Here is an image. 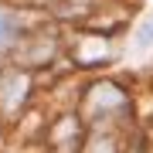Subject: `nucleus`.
<instances>
[{
    "label": "nucleus",
    "mask_w": 153,
    "mask_h": 153,
    "mask_svg": "<svg viewBox=\"0 0 153 153\" xmlns=\"http://www.w3.org/2000/svg\"><path fill=\"white\" fill-rule=\"evenodd\" d=\"M27 75L24 71H4L0 75V102L7 105V109H17V105L27 99Z\"/></svg>",
    "instance_id": "1"
},
{
    "label": "nucleus",
    "mask_w": 153,
    "mask_h": 153,
    "mask_svg": "<svg viewBox=\"0 0 153 153\" xmlns=\"http://www.w3.org/2000/svg\"><path fill=\"white\" fill-rule=\"evenodd\" d=\"M24 38V21L21 14H14L10 7H0V55L4 51H14Z\"/></svg>",
    "instance_id": "2"
},
{
    "label": "nucleus",
    "mask_w": 153,
    "mask_h": 153,
    "mask_svg": "<svg viewBox=\"0 0 153 153\" xmlns=\"http://www.w3.org/2000/svg\"><path fill=\"white\" fill-rule=\"evenodd\" d=\"M136 44H140V48H150V44H153V17L136 31Z\"/></svg>",
    "instance_id": "3"
}]
</instances>
